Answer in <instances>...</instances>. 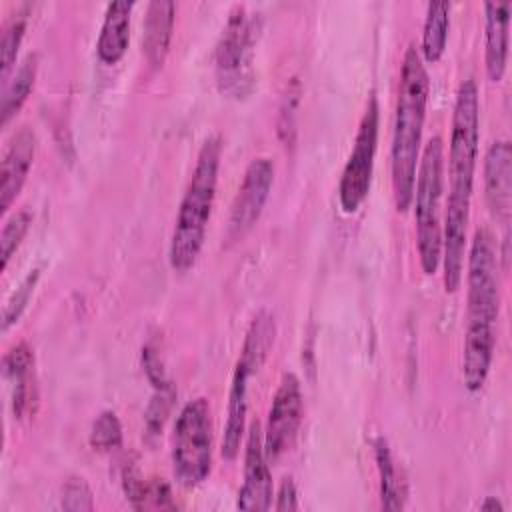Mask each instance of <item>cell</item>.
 <instances>
[{"instance_id":"1","label":"cell","mask_w":512,"mask_h":512,"mask_svg":"<svg viewBox=\"0 0 512 512\" xmlns=\"http://www.w3.org/2000/svg\"><path fill=\"white\" fill-rule=\"evenodd\" d=\"M430 80L424 60L414 44H408L396 100V118L392 134V190L398 212H406L412 204L416 170L420 160V142L426 118Z\"/></svg>"},{"instance_id":"2","label":"cell","mask_w":512,"mask_h":512,"mask_svg":"<svg viewBox=\"0 0 512 512\" xmlns=\"http://www.w3.org/2000/svg\"><path fill=\"white\" fill-rule=\"evenodd\" d=\"M220 154V138L208 136L200 146L196 166L180 202L176 226L170 240V264L178 272L192 268L202 250L216 194Z\"/></svg>"},{"instance_id":"3","label":"cell","mask_w":512,"mask_h":512,"mask_svg":"<svg viewBox=\"0 0 512 512\" xmlns=\"http://www.w3.org/2000/svg\"><path fill=\"white\" fill-rule=\"evenodd\" d=\"M444 182V144L434 136L424 146L418 160V176L414 182V220L420 264L426 274H434L440 266L442 252V222L440 200Z\"/></svg>"},{"instance_id":"4","label":"cell","mask_w":512,"mask_h":512,"mask_svg":"<svg viewBox=\"0 0 512 512\" xmlns=\"http://www.w3.org/2000/svg\"><path fill=\"white\" fill-rule=\"evenodd\" d=\"M172 466L176 480L186 486H198L212 468V418L210 404L198 396L184 404L174 424Z\"/></svg>"},{"instance_id":"5","label":"cell","mask_w":512,"mask_h":512,"mask_svg":"<svg viewBox=\"0 0 512 512\" xmlns=\"http://www.w3.org/2000/svg\"><path fill=\"white\" fill-rule=\"evenodd\" d=\"M480 140V102L474 78L460 82L452 114L450 152H448V176L450 194L460 198H472L474 170L478 160Z\"/></svg>"},{"instance_id":"6","label":"cell","mask_w":512,"mask_h":512,"mask_svg":"<svg viewBox=\"0 0 512 512\" xmlns=\"http://www.w3.org/2000/svg\"><path fill=\"white\" fill-rule=\"evenodd\" d=\"M258 36V16L236 4L216 44V80L222 92L242 98L252 90V54Z\"/></svg>"},{"instance_id":"7","label":"cell","mask_w":512,"mask_h":512,"mask_svg":"<svg viewBox=\"0 0 512 512\" xmlns=\"http://www.w3.org/2000/svg\"><path fill=\"white\" fill-rule=\"evenodd\" d=\"M466 326L494 328L500 310L498 254L488 228H478L468 256Z\"/></svg>"},{"instance_id":"8","label":"cell","mask_w":512,"mask_h":512,"mask_svg":"<svg viewBox=\"0 0 512 512\" xmlns=\"http://www.w3.org/2000/svg\"><path fill=\"white\" fill-rule=\"evenodd\" d=\"M378 120H380V108L374 94H370L364 114L358 124V132L354 138L352 152L348 156V162L344 166L340 186H338V198L344 212H356L364 198L368 196L370 182H372V170H374V156L378 146Z\"/></svg>"},{"instance_id":"9","label":"cell","mask_w":512,"mask_h":512,"mask_svg":"<svg viewBox=\"0 0 512 512\" xmlns=\"http://www.w3.org/2000/svg\"><path fill=\"white\" fill-rule=\"evenodd\" d=\"M274 182V162L266 156L250 160L230 206L226 240L238 242L260 218Z\"/></svg>"},{"instance_id":"10","label":"cell","mask_w":512,"mask_h":512,"mask_svg":"<svg viewBox=\"0 0 512 512\" xmlns=\"http://www.w3.org/2000/svg\"><path fill=\"white\" fill-rule=\"evenodd\" d=\"M302 422V388L300 380L288 372L282 376L274 394L268 424L264 432V454L270 460H278L290 450L296 432Z\"/></svg>"},{"instance_id":"11","label":"cell","mask_w":512,"mask_h":512,"mask_svg":"<svg viewBox=\"0 0 512 512\" xmlns=\"http://www.w3.org/2000/svg\"><path fill=\"white\" fill-rule=\"evenodd\" d=\"M272 474L264 454V436L260 424L254 422L246 440L244 482L238 492L240 510H268L272 506Z\"/></svg>"},{"instance_id":"12","label":"cell","mask_w":512,"mask_h":512,"mask_svg":"<svg viewBox=\"0 0 512 512\" xmlns=\"http://www.w3.org/2000/svg\"><path fill=\"white\" fill-rule=\"evenodd\" d=\"M468 214H470V198L448 196L444 228H442V252H440V260L444 266L446 292H456L462 282Z\"/></svg>"},{"instance_id":"13","label":"cell","mask_w":512,"mask_h":512,"mask_svg":"<svg viewBox=\"0 0 512 512\" xmlns=\"http://www.w3.org/2000/svg\"><path fill=\"white\" fill-rule=\"evenodd\" d=\"M4 380L10 390V404L16 418H26L36 412L38 386L34 372V352L26 342L12 346L2 360Z\"/></svg>"},{"instance_id":"14","label":"cell","mask_w":512,"mask_h":512,"mask_svg":"<svg viewBox=\"0 0 512 512\" xmlns=\"http://www.w3.org/2000/svg\"><path fill=\"white\" fill-rule=\"evenodd\" d=\"M484 190L492 214L508 222L512 210V146L508 140H494L486 152Z\"/></svg>"},{"instance_id":"15","label":"cell","mask_w":512,"mask_h":512,"mask_svg":"<svg viewBox=\"0 0 512 512\" xmlns=\"http://www.w3.org/2000/svg\"><path fill=\"white\" fill-rule=\"evenodd\" d=\"M36 152V136L28 126H22L12 140L8 142V148L2 156L0 164V208L6 212L16 196L20 194L26 176L30 172L32 160Z\"/></svg>"},{"instance_id":"16","label":"cell","mask_w":512,"mask_h":512,"mask_svg":"<svg viewBox=\"0 0 512 512\" xmlns=\"http://www.w3.org/2000/svg\"><path fill=\"white\" fill-rule=\"evenodd\" d=\"M494 346H496L494 328L466 326L462 374H464V384L470 392H478L484 386L490 372Z\"/></svg>"},{"instance_id":"17","label":"cell","mask_w":512,"mask_h":512,"mask_svg":"<svg viewBox=\"0 0 512 512\" xmlns=\"http://www.w3.org/2000/svg\"><path fill=\"white\" fill-rule=\"evenodd\" d=\"M174 14L176 4L172 0H152L146 8L142 50L146 54V60L154 68H160L168 54L174 28Z\"/></svg>"},{"instance_id":"18","label":"cell","mask_w":512,"mask_h":512,"mask_svg":"<svg viewBox=\"0 0 512 512\" xmlns=\"http://www.w3.org/2000/svg\"><path fill=\"white\" fill-rule=\"evenodd\" d=\"M252 374L248 368L240 362H236V370L230 384V396H228V414H226V426L222 436V456L226 460H234L240 452L244 426H246V412H248V378Z\"/></svg>"},{"instance_id":"19","label":"cell","mask_w":512,"mask_h":512,"mask_svg":"<svg viewBox=\"0 0 512 512\" xmlns=\"http://www.w3.org/2000/svg\"><path fill=\"white\" fill-rule=\"evenodd\" d=\"M486 72L498 82L506 70L510 2H486Z\"/></svg>"},{"instance_id":"20","label":"cell","mask_w":512,"mask_h":512,"mask_svg":"<svg viewBox=\"0 0 512 512\" xmlns=\"http://www.w3.org/2000/svg\"><path fill=\"white\" fill-rule=\"evenodd\" d=\"M132 8L134 4L128 0H116L108 4L106 16L100 28V36H98V46H96L102 62L116 64L124 56L130 40Z\"/></svg>"},{"instance_id":"21","label":"cell","mask_w":512,"mask_h":512,"mask_svg":"<svg viewBox=\"0 0 512 512\" xmlns=\"http://www.w3.org/2000/svg\"><path fill=\"white\" fill-rule=\"evenodd\" d=\"M274 336H276L274 316L268 310H260L250 322V328L246 332V340L242 346V354L238 358V362L244 364L250 374L258 372L260 366L264 364L274 344Z\"/></svg>"},{"instance_id":"22","label":"cell","mask_w":512,"mask_h":512,"mask_svg":"<svg viewBox=\"0 0 512 512\" xmlns=\"http://www.w3.org/2000/svg\"><path fill=\"white\" fill-rule=\"evenodd\" d=\"M374 456L376 466L380 474V498L382 508L386 510H400L406 502V482L402 478V472L398 470V464L392 456V450L384 438H378L374 442Z\"/></svg>"},{"instance_id":"23","label":"cell","mask_w":512,"mask_h":512,"mask_svg":"<svg viewBox=\"0 0 512 512\" xmlns=\"http://www.w3.org/2000/svg\"><path fill=\"white\" fill-rule=\"evenodd\" d=\"M124 492L130 504L142 508H174L170 486L162 478L144 480L138 468L128 466L124 470Z\"/></svg>"},{"instance_id":"24","label":"cell","mask_w":512,"mask_h":512,"mask_svg":"<svg viewBox=\"0 0 512 512\" xmlns=\"http://www.w3.org/2000/svg\"><path fill=\"white\" fill-rule=\"evenodd\" d=\"M38 72V54L30 52L14 72V76L4 84L2 102H0V122L6 126L10 118L22 108L26 98L30 96Z\"/></svg>"},{"instance_id":"25","label":"cell","mask_w":512,"mask_h":512,"mask_svg":"<svg viewBox=\"0 0 512 512\" xmlns=\"http://www.w3.org/2000/svg\"><path fill=\"white\" fill-rule=\"evenodd\" d=\"M450 28V2H430L422 32V54L426 62H438L446 48Z\"/></svg>"},{"instance_id":"26","label":"cell","mask_w":512,"mask_h":512,"mask_svg":"<svg viewBox=\"0 0 512 512\" xmlns=\"http://www.w3.org/2000/svg\"><path fill=\"white\" fill-rule=\"evenodd\" d=\"M26 12H18L16 16H12L8 20V24L4 26L2 32V42H0V64H2V84L8 82L10 70L16 62V54L20 48V42L24 38V30H26Z\"/></svg>"},{"instance_id":"27","label":"cell","mask_w":512,"mask_h":512,"mask_svg":"<svg viewBox=\"0 0 512 512\" xmlns=\"http://www.w3.org/2000/svg\"><path fill=\"white\" fill-rule=\"evenodd\" d=\"M90 444L94 450L110 452L122 444V424L112 410H104L92 424Z\"/></svg>"},{"instance_id":"28","label":"cell","mask_w":512,"mask_h":512,"mask_svg":"<svg viewBox=\"0 0 512 512\" xmlns=\"http://www.w3.org/2000/svg\"><path fill=\"white\" fill-rule=\"evenodd\" d=\"M32 224V214L28 210H18L14 212L4 228H2V234H0V256H2V268L8 266L12 254L18 250L22 238L26 236L28 228Z\"/></svg>"},{"instance_id":"29","label":"cell","mask_w":512,"mask_h":512,"mask_svg":"<svg viewBox=\"0 0 512 512\" xmlns=\"http://www.w3.org/2000/svg\"><path fill=\"white\" fill-rule=\"evenodd\" d=\"M40 278V268H34L30 270L24 280L18 284V288L12 292V296L8 298L6 306H4V312H2V328L8 330L14 322H18L20 314L24 312L34 288H36V282Z\"/></svg>"},{"instance_id":"30","label":"cell","mask_w":512,"mask_h":512,"mask_svg":"<svg viewBox=\"0 0 512 512\" xmlns=\"http://www.w3.org/2000/svg\"><path fill=\"white\" fill-rule=\"evenodd\" d=\"M154 396L148 404V410H146V430L148 434H158L162 430V424L170 412V406H172V400L176 396L174 392V386L168 384V386H162V388H154Z\"/></svg>"},{"instance_id":"31","label":"cell","mask_w":512,"mask_h":512,"mask_svg":"<svg viewBox=\"0 0 512 512\" xmlns=\"http://www.w3.org/2000/svg\"><path fill=\"white\" fill-rule=\"evenodd\" d=\"M62 508L72 512H90L94 510V494L84 478L72 476L62 488Z\"/></svg>"},{"instance_id":"32","label":"cell","mask_w":512,"mask_h":512,"mask_svg":"<svg viewBox=\"0 0 512 512\" xmlns=\"http://www.w3.org/2000/svg\"><path fill=\"white\" fill-rule=\"evenodd\" d=\"M276 510L280 512H286V510H298V492H296V484L290 476H286L278 488V494H276V504H274Z\"/></svg>"},{"instance_id":"33","label":"cell","mask_w":512,"mask_h":512,"mask_svg":"<svg viewBox=\"0 0 512 512\" xmlns=\"http://www.w3.org/2000/svg\"><path fill=\"white\" fill-rule=\"evenodd\" d=\"M480 508H482V510H498V512H502V510H504V506H502L496 498H488Z\"/></svg>"}]
</instances>
